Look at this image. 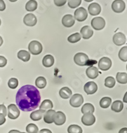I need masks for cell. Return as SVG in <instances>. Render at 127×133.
<instances>
[{"mask_svg":"<svg viewBox=\"0 0 127 133\" xmlns=\"http://www.w3.org/2000/svg\"><path fill=\"white\" fill-rule=\"evenodd\" d=\"M40 101L39 91L31 84L23 86L17 93V105L23 111H32L36 109L39 106Z\"/></svg>","mask_w":127,"mask_h":133,"instance_id":"cell-1","label":"cell"},{"mask_svg":"<svg viewBox=\"0 0 127 133\" xmlns=\"http://www.w3.org/2000/svg\"><path fill=\"white\" fill-rule=\"evenodd\" d=\"M28 49L29 52L33 55H38L42 52L43 46L39 42L33 41L29 44Z\"/></svg>","mask_w":127,"mask_h":133,"instance_id":"cell-2","label":"cell"},{"mask_svg":"<svg viewBox=\"0 0 127 133\" xmlns=\"http://www.w3.org/2000/svg\"><path fill=\"white\" fill-rule=\"evenodd\" d=\"M89 58L83 52H78L76 54L74 57V62L76 64L80 66H85L88 64Z\"/></svg>","mask_w":127,"mask_h":133,"instance_id":"cell-3","label":"cell"},{"mask_svg":"<svg viewBox=\"0 0 127 133\" xmlns=\"http://www.w3.org/2000/svg\"><path fill=\"white\" fill-rule=\"evenodd\" d=\"M91 25L92 28L95 30H101L104 28L106 26V22L102 17H97L93 18L91 21Z\"/></svg>","mask_w":127,"mask_h":133,"instance_id":"cell-4","label":"cell"},{"mask_svg":"<svg viewBox=\"0 0 127 133\" xmlns=\"http://www.w3.org/2000/svg\"><path fill=\"white\" fill-rule=\"evenodd\" d=\"M88 17V12L85 8L80 7L74 12V18L78 21L83 22Z\"/></svg>","mask_w":127,"mask_h":133,"instance_id":"cell-5","label":"cell"},{"mask_svg":"<svg viewBox=\"0 0 127 133\" xmlns=\"http://www.w3.org/2000/svg\"><path fill=\"white\" fill-rule=\"evenodd\" d=\"M84 102V99L82 95L79 94H76L71 97L69 103L71 106L74 108H78L81 106Z\"/></svg>","mask_w":127,"mask_h":133,"instance_id":"cell-6","label":"cell"},{"mask_svg":"<svg viewBox=\"0 0 127 133\" xmlns=\"http://www.w3.org/2000/svg\"><path fill=\"white\" fill-rule=\"evenodd\" d=\"M20 115V111L15 104H10L8 106V116L9 118L15 120Z\"/></svg>","mask_w":127,"mask_h":133,"instance_id":"cell-7","label":"cell"},{"mask_svg":"<svg viewBox=\"0 0 127 133\" xmlns=\"http://www.w3.org/2000/svg\"><path fill=\"white\" fill-rule=\"evenodd\" d=\"M111 7L116 13H121L125 10L126 5L123 0H115L112 3Z\"/></svg>","mask_w":127,"mask_h":133,"instance_id":"cell-8","label":"cell"},{"mask_svg":"<svg viewBox=\"0 0 127 133\" xmlns=\"http://www.w3.org/2000/svg\"><path fill=\"white\" fill-rule=\"evenodd\" d=\"M99 69L102 70H108L111 67L112 62L109 58L103 57L99 60V63H98Z\"/></svg>","mask_w":127,"mask_h":133,"instance_id":"cell-9","label":"cell"},{"mask_svg":"<svg viewBox=\"0 0 127 133\" xmlns=\"http://www.w3.org/2000/svg\"><path fill=\"white\" fill-rule=\"evenodd\" d=\"M53 122L57 125H62L66 122V117L64 113L62 111L55 112L53 116Z\"/></svg>","mask_w":127,"mask_h":133,"instance_id":"cell-10","label":"cell"},{"mask_svg":"<svg viewBox=\"0 0 127 133\" xmlns=\"http://www.w3.org/2000/svg\"><path fill=\"white\" fill-rule=\"evenodd\" d=\"M98 89L97 84L93 81L87 82L84 86V91L88 95H92L95 94Z\"/></svg>","mask_w":127,"mask_h":133,"instance_id":"cell-11","label":"cell"},{"mask_svg":"<svg viewBox=\"0 0 127 133\" xmlns=\"http://www.w3.org/2000/svg\"><path fill=\"white\" fill-rule=\"evenodd\" d=\"M81 122L85 125H92L95 122V117L92 113L83 114V116L81 118Z\"/></svg>","mask_w":127,"mask_h":133,"instance_id":"cell-12","label":"cell"},{"mask_svg":"<svg viewBox=\"0 0 127 133\" xmlns=\"http://www.w3.org/2000/svg\"><path fill=\"white\" fill-rule=\"evenodd\" d=\"M113 42L116 45L120 46L126 43V37L123 33H117L113 36Z\"/></svg>","mask_w":127,"mask_h":133,"instance_id":"cell-13","label":"cell"},{"mask_svg":"<svg viewBox=\"0 0 127 133\" xmlns=\"http://www.w3.org/2000/svg\"><path fill=\"white\" fill-rule=\"evenodd\" d=\"M62 23L64 26L66 28H71L75 23V19H74V16L71 14H67L63 17L62 19Z\"/></svg>","mask_w":127,"mask_h":133,"instance_id":"cell-14","label":"cell"},{"mask_svg":"<svg viewBox=\"0 0 127 133\" xmlns=\"http://www.w3.org/2000/svg\"><path fill=\"white\" fill-rule=\"evenodd\" d=\"M24 23L27 26H34L36 24L37 19L33 14H28L24 17Z\"/></svg>","mask_w":127,"mask_h":133,"instance_id":"cell-15","label":"cell"},{"mask_svg":"<svg viewBox=\"0 0 127 133\" xmlns=\"http://www.w3.org/2000/svg\"><path fill=\"white\" fill-rule=\"evenodd\" d=\"M88 12L91 16H97L101 12V7L99 4L97 3H93L88 6Z\"/></svg>","mask_w":127,"mask_h":133,"instance_id":"cell-16","label":"cell"},{"mask_svg":"<svg viewBox=\"0 0 127 133\" xmlns=\"http://www.w3.org/2000/svg\"><path fill=\"white\" fill-rule=\"evenodd\" d=\"M80 33H81V36H82V37L84 39H89V38H90L93 35V30H92V28L88 26H83V27L81 29Z\"/></svg>","mask_w":127,"mask_h":133,"instance_id":"cell-17","label":"cell"},{"mask_svg":"<svg viewBox=\"0 0 127 133\" xmlns=\"http://www.w3.org/2000/svg\"><path fill=\"white\" fill-rule=\"evenodd\" d=\"M86 76H88L89 78L94 79L97 78L99 76V69L95 66H90L88 67L86 70Z\"/></svg>","mask_w":127,"mask_h":133,"instance_id":"cell-18","label":"cell"},{"mask_svg":"<svg viewBox=\"0 0 127 133\" xmlns=\"http://www.w3.org/2000/svg\"><path fill=\"white\" fill-rule=\"evenodd\" d=\"M55 113V111L53 109H49L48 111L45 112L43 117L45 122L46 124H52L53 122V116Z\"/></svg>","mask_w":127,"mask_h":133,"instance_id":"cell-19","label":"cell"},{"mask_svg":"<svg viewBox=\"0 0 127 133\" xmlns=\"http://www.w3.org/2000/svg\"><path fill=\"white\" fill-rule=\"evenodd\" d=\"M42 63L45 67H50L54 64V58L50 55H46L43 59Z\"/></svg>","mask_w":127,"mask_h":133,"instance_id":"cell-20","label":"cell"},{"mask_svg":"<svg viewBox=\"0 0 127 133\" xmlns=\"http://www.w3.org/2000/svg\"><path fill=\"white\" fill-rule=\"evenodd\" d=\"M45 112H46L45 111L42 110V109L35 111L30 115V118H31V120H34V121H38L42 118L43 116L45 114Z\"/></svg>","mask_w":127,"mask_h":133,"instance_id":"cell-21","label":"cell"},{"mask_svg":"<svg viewBox=\"0 0 127 133\" xmlns=\"http://www.w3.org/2000/svg\"><path fill=\"white\" fill-rule=\"evenodd\" d=\"M59 95L62 99H69L72 95V91L68 87H63L59 91Z\"/></svg>","mask_w":127,"mask_h":133,"instance_id":"cell-22","label":"cell"},{"mask_svg":"<svg viewBox=\"0 0 127 133\" xmlns=\"http://www.w3.org/2000/svg\"><path fill=\"white\" fill-rule=\"evenodd\" d=\"M17 57L19 59H21L23 62H28L31 58V55L29 52H27L26 50H20L19 52H18Z\"/></svg>","mask_w":127,"mask_h":133,"instance_id":"cell-23","label":"cell"},{"mask_svg":"<svg viewBox=\"0 0 127 133\" xmlns=\"http://www.w3.org/2000/svg\"><path fill=\"white\" fill-rule=\"evenodd\" d=\"M123 109V103L121 101H115L111 106V109L116 113H120Z\"/></svg>","mask_w":127,"mask_h":133,"instance_id":"cell-24","label":"cell"},{"mask_svg":"<svg viewBox=\"0 0 127 133\" xmlns=\"http://www.w3.org/2000/svg\"><path fill=\"white\" fill-rule=\"evenodd\" d=\"M38 7V3L35 0H29L26 5V9L29 12H33Z\"/></svg>","mask_w":127,"mask_h":133,"instance_id":"cell-25","label":"cell"},{"mask_svg":"<svg viewBox=\"0 0 127 133\" xmlns=\"http://www.w3.org/2000/svg\"><path fill=\"white\" fill-rule=\"evenodd\" d=\"M95 111V108L92 104L86 103L83 105L82 108H81V112L83 114L86 113H92Z\"/></svg>","mask_w":127,"mask_h":133,"instance_id":"cell-26","label":"cell"},{"mask_svg":"<svg viewBox=\"0 0 127 133\" xmlns=\"http://www.w3.org/2000/svg\"><path fill=\"white\" fill-rule=\"evenodd\" d=\"M53 103H52V101L50 100L46 99L45 101H43V102L41 103V104L39 106V109H42L46 111V110H49V109H52V108H53Z\"/></svg>","mask_w":127,"mask_h":133,"instance_id":"cell-27","label":"cell"},{"mask_svg":"<svg viewBox=\"0 0 127 133\" xmlns=\"http://www.w3.org/2000/svg\"><path fill=\"white\" fill-rule=\"evenodd\" d=\"M35 84H36V86L38 88H40V89L44 88L46 85V79H45L44 77H42V76L38 77V78L36 79Z\"/></svg>","mask_w":127,"mask_h":133,"instance_id":"cell-28","label":"cell"},{"mask_svg":"<svg viewBox=\"0 0 127 133\" xmlns=\"http://www.w3.org/2000/svg\"><path fill=\"white\" fill-rule=\"evenodd\" d=\"M116 79L121 84H126L127 74L126 72H118L116 74Z\"/></svg>","mask_w":127,"mask_h":133,"instance_id":"cell-29","label":"cell"},{"mask_svg":"<svg viewBox=\"0 0 127 133\" xmlns=\"http://www.w3.org/2000/svg\"><path fill=\"white\" fill-rule=\"evenodd\" d=\"M111 104V99L108 97H105L100 100V106L104 109L109 107Z\"/></svg>","mask_w":127,"mask_h":133,"instance_id":"cell-30","label":"cell"},{"mask_svg":"<svg viewBox=\"0 0 127 133\" xmlns=\"http://www.w3.org/2000/svg\"><path fill=\"white\" fill-rule=\"evenodd\" d=\"M67 132L68 133H82L83 130L78 125H71L67 128Z\"/></svg>","mask_w":127,"mask_h":133,"instance_id":"cell-31","label":"cell"},{"mask_svg":"<svg viewBox=\"0 0 127 133\" xmlns=\"http://www.w3.org/2000/svg\"><path fill=\"white\" fill-rule=\"evenodd\" d=\"M118 56L121 60L123 62H126L127 61V47H123L120 50L119 54H118Z\"/></svg>","mask_w":127,"mask_h":133,"instance_id":"cell-32","label":"cell"},{"mask_svg":"<svg viewBox=\"0 0 127 133\" xmlns=\"http://www.w3.org/2000/svg\"><path fill=\"white\" fill-rule=\"evenodd\" d=\"M81 35L79 33H75L72 34L67 38V41L70 43H76L81 40Z\"/></svg>","mask_w":127,"mask_h":133,"instance_id":"cell-33","label":"cell"},{"mask_svg":"<svg viewBox=\"0 0 127 133\" xmlns=\"http://www.w3.org/2000/svg\"><path fill=\"white\" fill-rule=\"evenodd\" d=\"M116 81L115 79L112 76H109V77H106L105 79V86L107 88H112L115 86Z\"/></svg>","mask_w":127,"mask_h":133,"instance_id":"cell-34","label":"cell"},{"mask_svg":"<svg viewBox=\"0 0 127 133\" xmlns=\"http://www.w3.org/2000/svg\"><path fill=\"white\" fill-rule=\"evenodd\" d=\"M26 131L28 133H38V127L36 125L29 124L26 127Z\"/></svg>","mask_w":127,"mask_h":133,"instance_id":"cell-35","label":"cell"},{"mask_svg":"<svg viewBox=\"0 0 127 133\" xmlns=\"http://www.w3.org/2000/svg\"><path fill=\"white\" fill-rule=\"evenodd\" d=\"M8 85L9 88H12V89H15L19 85V81L17 79L14 78V77L10 79L8 83Z\"/></svg>","mask_w":127,"mask_h":133,"instance_id":"cell-36","label":"cell"},{"mask_svg":"<svg viewBox=\"0 0 127 133\" xmlns=\"http://www.w3.org/2000/svg\"><path fill=\"white\" fill-rule=\"evenodd\" d=\"M81 0H68V6L71 8H75L81 5Z\"/></svg>","mask_w":127,"mask_h":133,"instance_id":"cell-37","label":"cell"},{"mask_svg":"<svg viewBox=\"0 0 127 133\" xmlns=\"http://www.w3.org/2000/svg\"><path fill=\"white\" fill-rule=\"evenodd\" d=\"M0 114L5 116L7 115V109L4 104H0Z\"/></svg>","mask_w":127,"mask_h":133,"instance_id":"cell-38","label":"cell"},{"mask_svg":"<svg viewBox=\"0 0 127 133\" xmlns=\"http://www.w3.org/2000/svg\"><path fill=\"white\" fill-rule=\"evenodd\" d=\"M67 0H54V3L57 6H62L66 3Z\"/></svg>","mask_w":127,"mask_h":133,"instance_id":"cell-39","label":"cell"},{"mask_svg":"<svg viewBox=\"0 0 127 133\" xmlns=\"http://www.w3.org/2000/svg\"><path fill=\"white\" fill-rule=\"evenodd\" d=\"M7 63V59L4 56H0V67H4Z\"/></svg>","mask_w":127,"mask_h":133,"instance_id":"cell-40","label":"cell"},{"mask_svg":"<svg viewBox=\"0 0 127 133\" xmlns=\"http://www.w3.org/2000/svg\"><path fill=\"white\" fill-rule=\"evenodd\" d=\"M6 8L5 2L3 0H0V11H4Z\"/></svg>","mask_w":127,"mask_h":133,"instance_id":"cell-41","label":"cell"},{"mask_svg":"<svg viewBox=\"0 0 127 133\" xmlns=\"http://www.w3.org/2000/svg\"><path fill=\"white\" fill-rule=\"evenodd\" d=\"M6 122V118H5V116H3V115L0 114V125L5 124V122Z\"/></svg>","mask_w":127,"mask_h":133,"instance_id":"cell-42","label":"cell"},{"mask_svg":"<svg viewBox=\"0 0 127 133\" xmlns=\"http://www.w3.org/2000/svg\"><path fill=\"white\" fill-rule=\"evenodd\" d=\"M39 133H52V132L50 130L46 129H43L41 130Z\"/></svg>","mask_w":127,"mask_h":133,"instance_id":"cell-43","label":"cell"},{"mask_svg":"<svg viewBox=\"0 0 127 133\" xmlns=\"http://www.w3.org/2000/svg\"><path fill=\"white\" fill-rule=\"evenodd\" d=\"M119 133H127V128L126 127H124L121 129L120 130Z\"/></svg>","mask_w":127,"mask_h":133,"instance_id":"cell-44","label":"cell"},{"mask_svg":"<svg viewBox=\"0 0 127 133\" xmlns=\"http://www.w3.org/2000/svg\"><path fill=\"white\" fill-rule=\"evenodd\" d=\"M19 132H20V131H17V130H12V131H10L8 133H19Z\"/></svg>","mask_w":127,"mask_h":133,"instance_id":"cell-45","label":"cell"},{"mask_svg":"<svg viewBox=\"0 0 127 133\" xmlns=\"http://www.w3.org/2000/svg\"><path fill=\"white\" fill-rule=\"evenodd\" d=\"M3 43V40L2 37H1V36H0V46H1V45H2Z\"/></svg>","mask_w":127,"mask_h":133,"instance_id":"cell-46","label":"cell"},{"mask_svg":"<svg viewBox=\"0 0 127 133\" xmlns=\"http://www.w3.org/2000/svg\"><path fill=\"white\" fill-rule=\"evenodd\" d=\"M126 95H127V94H125V95L124 96V98H123V101H124V102H127V101H126Z\"/></svg>","mask_w":127,"mask_h":133,"instance_id":"cell-47","label":"cell"},{"mask_svg":"<svg viewBox=\"0 0 127 133\" xmlns=\"http://www.w3.org/2000/svg\"><path fill=\"white\" fill-rule=\"evenodd\" d=\"M84 1H86V2H91V1H93V0H84Z\"/></svg>","mask_w":127,"mask_h":133,"instance_id":"cell-48","label":"cell"},{"mask_svg":"<svg viewBox=\"0 0 127 133\" xmlns=\"http://www.w3.org/2000/svg\"><path fill=\"white\" fill-rule=\"evenodd\" d=\"M10 2H15V1H17V0H9Z\"/></svg>","mask_w":127,"mask_h":133,"instance_id":"cell-49","label":"cell"},{"mask_svg":"<svg viewBox=\"0 0 127 133\" xmlns=\"http://www.w3.org/2000/svg\"><path fill=\"white\" fill-rule=\"evenodd\" d=\"M1 19H0V26H1Z\"/></svg>","mask_w":127,"mask_h":133,"instance_id":"cell-50","label":"cell"},{"mask_svg":"<svg viewBox=\"0 0 127 133\" xmlns=\"http://www.w3.org/2000/svg\"><path fill=\"white\" fill-rule=\"evenodd\" d=\"M19 133H26V132H20Z\"/></svg>","mask_w":127,"mask_h":133,"instance_id":"cell-51","label":"cell"}]
</instances>
